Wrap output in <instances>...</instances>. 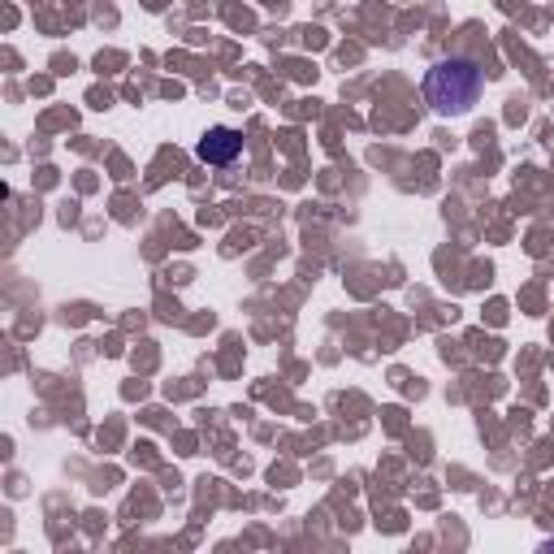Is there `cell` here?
<instances>
[{
    "instance_id": "cell-1",
    "label": "cell",
    "mask_w": 554,
    "mask_h": 554,
    "mask_svg": "<svg viewBox=\"0 0 554 554\" xmlns=\"http://www.w3.org/2000/svg\"><path fill=\"white\" fill-rule=\"evenodd\" d=\"M481 65L468 57H446L425 74V100L433 104V113L442 117H464L481 96Z\"/></svg>"
},
{
    "instance_id": "cell-2",
    "label": "cell",
    "mask_w": 554,
    "mask_h": 554,
    "mask_svg": "<svg viewBox=\"0 0 554 554\" xmlns=\"http://www.w3.org/2000/svg\"><path fill=\"white\" fill-rule=\"evenodd\" d=\"M239 152H243V135L234 126H213L195 143V156H200L204 165H230V161H239Z\"/></svg>"
}]
</instances>
